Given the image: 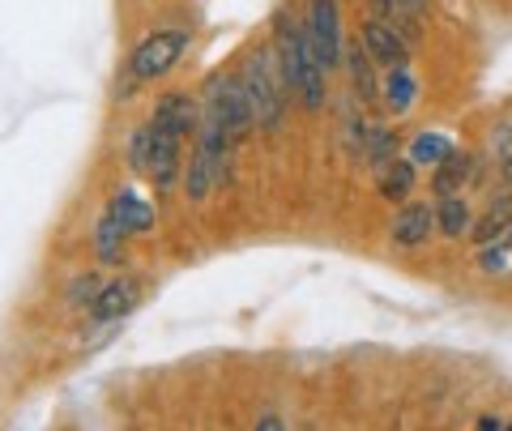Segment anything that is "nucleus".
I'll return each instance as SVG.
<instances>
[{"mask_svg": "<svg viewBox=\"0 0 512 431\" xmlns=\"http://www.w3.org/2000/svg\"><path fill=\"white\" fill-rule=\"evenodd\" d=\"M235 77H239V86H244V94H248L256 129L278 133L282 120H286V99H291V82H286V73H282L278 47H252Z\"/></svg>", "mask_w": 512, "mask_h": 431, "instance_id": "f257e3e1", "label": "nucleus"}, {"mask_svg": "<svg viewBox=\"0 0 512 431\" xmlns=\"http://www.w3.org/2000/svg\"><path fill=\"white\" fill-rule=\"evenodd\" d=\"M274 47H278V60H282V73L291 82V94H299V103L308 111H320L325 107V65H320L316 47L303 30V18H278L274 26Z\"/></svg>", "mask_w": 512, "mask_h": 431, "instance_id": "f03ea898", "label": "nucleus"}, {"mask_svg": "<svg viewBox=\"0 0 512 431\" xmlns=\"http://www.w3.org/2000/svg\"><path fill=\"white\" fill-rule=\"evenodd\" d=\"M201 120L218 124V129L227 133L231 141L248 137V133L256 129V120H252V107H248V94H244V86H239V77H235V73H214L210 82H205Z\"/></svg>", "mask_w": 512, "mask_h": 431, "instance_id": "7ed1b4c3", "label": "nucleus"}, {"mask_svg": "<svg viewBox=\"0 0 512 431\" xmlns=\"http://www.w3.org/2000/svg\"><path fill=\"white\" fill-rule=\"evenodd\" d=\"M184 52H188V30H154L150 39L133 47L128 73H133V82H158V77H167L180 65Z\"/></svg>", "mask_w": 512, "mask_h": 431, "instance_id": "20e7f679", "label": "nucleus"}, {"mask_svg": "<svg viewBox=\"0 0 512 431\" xmlns=\"http://www.w3.org/2000/svg\"><path fill=\"white\" fill-rule=\"evenodd\" d=\"M303 30L316 47L320 65L338 69L342 65V26H338V0H308V13H303Z\"/></svg>", "mask_w": 512, "mask_h": 431, "instance_id": "39448f33", "label": "nucleus"}, {"mask_svg": "<svg viewBox=\"0 0 512 431\" xmlns=\"http://www.w3.org/2000/svg\"><path fill=\"white\" fill-rule=\"evenodd\" d=\"M180 141L184 137L150 124V150H146V171L141 175H150L154 188H171L175 175H180Z\"/></svg>", "mask_w": 512, "mask_h": 431, "instance_id": "423d86ee", "label": "nucleus"}, {"mask_svg": "<svg viewBox=\"0 0 512 431\" xmlns=\"http://www.w3.org/2000/svg\"><path fill=\"white\" fill-rule=\"evenodd\" d=\"M363 47L372 56V65H384V69H406V60H410V43L384 18L363 22Z\"/></svg>", "mask_w": 512, "mask_h": 431, "instance_id": "0eeeda50", "label": "nucleus"}, {"mask_svg": "<svg viewBox=\"0 0 512 431\" xmlns=\"http://www.w3.org/2000/svg\"><path fill=\"white\" fill-rule=\"evenodd\" d=\"M137 303H141V282L137 278H116V282H103L99 299L90 303V316L99 325H107V321H120V316H128Z\"/></svg>", "mask_w": 512, "mask_h": 431, "instance_id": "6e6552de", "label": "nucleus"}, {"mask_svg": "<svg viewBox=\"0 0 512 431\" xmlns=\"http://www.w3.org/2000/svg\"><path fill=\"white\" fill-rule=\"evenodd\" d=\"M393 244H402V248H423L427 239H431V231H436V210L431 205H423V201H410V205H402L397 210V218H393Z\"/></svg>", "mask_w": 512, "mask_h": 431, "instance_id": "1a4fd4ad", "label": "nucleus"}, {"mask_svg": "<svg viewBox=\"0 0 512 431\" xmlns=\"http://www.w3.org/2000/svg\"><path fill=\"white\" fill-rule=\"evenodd\" d=\"M150 124H158V129H167L175 137H188L192 129H201V111H197V103H192L188 94H163Z\"/></svg>", "mask_w": 512, "mask_h": 431, "instance_id": "9d476101", "label": "nucleus"}, {"mask_svg": "<svg viewBox=\"0 0 512 431\" xmlns=\"http://www.w3.org/2000/svg\"><path fill=\"white\" fill-rule=\"evenodd\" d=\"M470 175H474V154H457L453 150L436 167V175H431V193H436V197H457L461 188L470 184Z\"/></svg>", "mask_w": 512, "mask_h": 431, "instance_id": "9b49d317", "label": "nucleus"}, {"mask_svg": "<svg viewBox=\"0 0 512 431\" xmlns=\"http://www.w3.org/2000/svg\"><path fill=\"white\" fill-rule=\"evenodd\" d=\"M107 214L116 218L128 235H141V231L154 227V205L141 201L137 193H116V197H111V205H107Z\"/></svg>", "mask_w": 512, "mask_h": 431, "instance_id": "f8f14e48", "label": "nucleus"}, {"mask_svg": "<svg viewBox=\"0 0 512 431\" xmlns=\"http://www.w3.org/2000/svg\"><path fill=\"white\" fill-rule=\"evenodd\" d=\"M376 180H380V197L406 201L414 193V163L410 158H389V163L376 171Z\"/></svg>", "mask_w": 512, "mask_h": 431, "instance_id": "ddd939ff", "label": "nucleus"}, {"mask_svg": "<svg viewBox=\"0 0 512 431\" xmlns=\"http://www.w3.org/2000/svg\"><path fill=\"white\" fill-rule=\"evenodd\" d=\"M414 99H419L414 73L410 69H389V77H384V107H389L393 116H406V111L414 107Z\"/></svg>", "mask_w": 512, "mask_h": 431, "instance_id": "4468645a", "label": "nucleus"}, {"mask_svg": "<svg viewBox=\"0 0 512 431\" xmlns=\"http://www.w3.org/2000/svg\"><path fill=\"white\" fill-rule=\"evenodd\" d=\"M346 69H350V86H355V94L363 103H372L376 99V73H372V56H367L363 43L346 47Z\"/></svg>", "mask_w": 512, "mask_h": 431, "instance_id": "2eb2a0df", "label": "nucleus"}, {"mask_svg": "<svg viewBox=\"0 0 512 431\" xmlns=\"http://www.w3.org/2000/svg\"><path fill=\"white\" fill-rule=\"evenodd\" d=\"M436 227H440L448 239H461V235H470V227H474V214H470V205L461 201V197H440V205H436Z\"/></svg>", "mask_w": 512, "mask_h": 431, "instance_id": "dca6fc26", "label": "nucleus"}, {"mask_svg": "<svg viewBox=\"0 0 512 431\" xmlns=\"http://www.w3.org/2000/svg\"><path fill=\"white\" fill-rule=\"evenodd\" d=\"M124 227L111 214L99 218V227H94V248H99V261L103 265H120L124 261Z\"/></svg>", "mask_w": 512, "mask_h": 431, "instance_id": "f3484780", "label": "nucleus"}, {"mask_svg": "<svg viewBox=\"0 0 512 431\" xmlns=\"http://www.w3.org/2000/svg\"><path fill=\"white\" fill-rule=\"evenodd\" d=\"M504 231H512V197L508 193L500 197V205H491V210L474 222L470 235L478 239V244H491V239H500Z\"/></svg>", "mask_w": 512, "mask_h": 431, "instance_id": "a211bd4d", "label": "nucleus"}, {"mask_svg": "<svg viewBox=\"0 0 512 431\" xmlns=\"http://www.w3.org/2000/svg\"><path fill=\"white\" fill-rule=\"evenodd\" d=\"M448 154H453V141H448V137H440V133H419V137L410 141V154H406V158H410L414 167H440Z\"/></svg>", "mask_w": 512, "mask_h": 431, "instance_id": "6ab92c4d", "label": "nucleus"}, {"mask_svg": "<svg viewBox=\"0 0 512 431\" xmlns=\"http://www.w3.org/2000/svg\"><path fill=\"white\" fill-rule=\"evenodd\" d=\"M99 291H103V282L94 278V274H86V278L73 282V295H69V299H73V303H86V308H90V303L99 299Z\"/></svg>", "mask_w": 512, "mask_h": 431, "instance_id": "aec40b11", "label": "nucleus"}, {"mask_svg": "<svg viewBox=\"0 0 512 431\" xmlns=\"http://www.w3.org/2000/svg\"><path fill=\"white\" fill-rule=\"evenodd\" d=\"M478 261H483V269H504V252L500 248H483V257Z\"/></svg>", "mask_w": 512, "mask_h": 431, "instance_id": "412c9836", "label": "nucleus"}, {"mask_svg": "<svg viewBox=\"0 0 512 431\" xmlns=\"http://www.w3.org/2000/svg\"><path fill=\"white\" fill-rule=\"evenodd\" d=\"M252 431H286V427H282L278 414H265V419H256V427H252Z\"/></svg>", "mask_w": 512, "mask_h": 431, "instance_id": "4be33fe9", "label": "nucleus"}, {"mask_svg": "<svg viewBox=\"0 0 512 431\" xmlns=\"http://www.w3.org/2000/svg\"><path fill=\"white\" fill-rule=\"evenodd\" d=\"M500 171H504V180H508V184H512V150H508V154H504V163H500Z\"/></svg>", "mask_w": 512, "mask_h": 431, "instance_id": "5701e85b", "label": "nucleus"}, {"mask_svg": "<svg viewBox=\"0 0 512 431\" xmlns=\"http://www.w3.org/2000/svg\"><path fill=\"white\" fill-rule=\"evenodd\" d=\"M478 431H504V427H500V419H483V423H478Z\"/></svg>", "mask_w": 512, "mask_h": 431, "instance_id": "b1692460", "label": "nucleus"}, {"mask_svg": "<svg viewBox=\"0 0 512 431\" xmlns=\"http://www.w3.org/2000/svg\"><path fill=\"white\" fill-rule=\"evenodd\" d=\"M504 431H512V427H504Z\"/></svg>", "mask_w": 512, "mask_h": 431, "instance_id": "393cba45", "label": "nucleus"}, {"mask_svg": "<svg viewBox=\"0 0 512 431\" xmlns=\"http://www.w3.org/2000/svg\"><path fill=\"white\" fill-rule=\"evenodd\" d=\"M508 239H512V231H508Z\"/></svg>", "mask_w": 512, "mask_h": 431, "instance_id": "a878e982", "label": "nucleus"}]
</instances>
